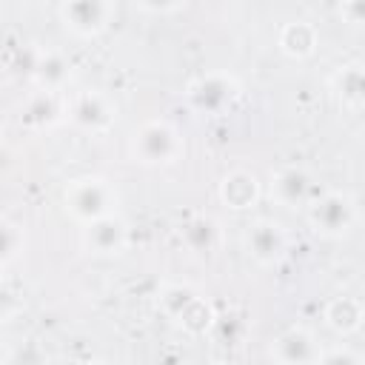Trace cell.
I'll return each instance as SVG.
<instances>
[{
	"label": "cell",
	"mask_w": 365,
	"mask_h": 365,
	"mask_svg": "<svg viewBox=\"0 0 365 365\" xmlns=\"http://www.w3.org/2000/svg\"><path fill=\"white\" fill-rule=\"evenodd\" d=\"M131 154L143 165H168L182 154V140L171 123L148 120L131 134Z\"/></svg>",
	"instance_id": "6da1fadb"
},
{
	"label": "cell",
	"mask_w": 365,
	"mask_h": 365,
	"mask_svg": "<svg viewBox=\"0 0 365 365\" xmlns=\"http://www.w3.org/2000/svg\"><path fill=\"white\" fill-rule=\"evenodd\" d=\"M114 191L111 185L103 180V177H80V180H71L63 191V202H66V211L88 225L94 220H103L111 214V205H114Z\"/></svg>",
	"instance_id": "7a4b0ae2"
},
{
	"label": "cell",
	"mask_w": 365,
	"mask_h": 365,
	"mask_svg": "<svg viewBox=\"0 0 365 365\" xmlns=\"http://www.w3.org/2000/svg\"><path fill=\"white\" fill-rule=\"evenodd\" d=\"M311 225L325 237H342L356 222V205L345 191H322L308 205Z\"/></svg>",
	"instance_id": "3957f363"
},
{
	"label": "cell",
	"mask_w": 365,
	"mask_h": 365,
	"mask_svg": "<svg viewBox=\"0 0 365 365\" xmlns=\"http://www.w3.org/2000/svg\"><path fill=\"white\" fill-rule=\"evenodd\" d=\"M237 94H240L237 80L231 74H222V71L202 74L185 88L191 108H197L200 114H225L234 106Z\"/></svg>",
	"instance_id": "277c9868"
},
{
	"label": "cell",
	"mask_w": 365,
	"mask_h": 365,
	"mask_svg": "<svg viewBox=\"0 0 365 365\" xmlns=\"http://www.w3.org/2000/svg\"><path fill=\"white\" fill-rule=\"evenodd\" d=\"M57 14H60L63 26L71 34L94 37L108 26V20L114 14V6L103 3V0H66V3H60Z\"/></svg>",
	"instance_id": "5b68a950"
},
{
	"label": "cell",
	"mask_w": 365,
	"mask_h": 365,
	"mask_svg": "<svg viewBox=\"0 0 365 365\" xmlns=\"http://www.w3.org/2000/svg\"><path fill=\"white\" fill-rule=\"evenodd\" d=\"M271 197L285 208L311 205L317 200L314 180L302 165H282L271 174Z\"/></svg>",
	"instance_id": "8992f818"
},
{
	"label": "cell",
	"mask_w": 365,
	"mask_h": 365,
	"mask_svg": "<svg viewBox=\"0 0 365 365\" xmlns=\"http://www.w3.org/2000/svg\"><path fill=\"white\" fill-rule=\"evenodd\" d=\"M68 120L83 131L100 134L114 123V106L103 91H83L68 103Z\"/></svg>",
	"instance_id": "52a82bcc"
},
{
	"label": "cell",
	"mask_w": 365,
	"mask_h": 365,
	"mask_svg": "<svg viewBox=\"0 0 365 365\" xmlns=\"http://www.w3.org/2000/svg\"><path fill=\"white\" fill-rule=\"evenodd\" d=\"M285 245H288L285 231L274 220H257L245 231V248L259 265H274L285 254Z\"/></svg>",
	"instance_id": "ba28073f"
},
{
	"label": "cell",
	"mask_w": 365,
	"mask_h": 365,
	"mask_svg": "<svg viewBox=\"0 0 365 365\" xmlns=\"http://www.w3.org/2000/svg\"><path fill=\"white\" fill-rule=\"evenodd\" d=\"M125 242H128V228L117 214H108L103 220L83 225V245L97 257L120 254L125 248Z\"/></svg>",
	"instance_id": "9c48e42d"
},
{
	"label": "cell",
	"mask_w": 365,
	"mask_h": 365,
	"mask_svg": "<svg viewBox=\"0 0 365 365\" xmlns=\"http://www.w3.org/2000/svg\"><path fill=\"white\" fill-rule=\"evenodd\" d=\"M29 74L43 91H60L71 80V63L63 51L46 48V51H31L29 54Z\"/></svg>",
	"instance_id": "30bf717a"
},
{
	"label": "cell",
	"mask_w": 365,
	"mask_h": 365,
	"mask_svg": "<svg viewBox=\"0 0 365 365\" xmlns=\"http://www.w3.org/2000/svg\"><path fill=\"white\" fill-rule=\"evenodd\" d=\"M271 354H274L277 365H317V356H319L317 342H314V336L305 328L282 331L274 339Z\"/></svg>",
	"instance_id": "8fae6325"
},
{
	"label": "cell",
	"mask_w": 365,
	"mask_h": 365,
	"mask_svg": "<svg viewBox=\"0 0 365 365\" xmlns=\"http://www.w3.org/2000/svg\"><path fill=\"white\" fill-rule=\"evenodd\" d=\"M257 197H259V180H257V174H251L245 168L225 174L220 182V200L231 208H251L257 202Z\"/></svg>",
	"instance_id": "7c38bea8"
},
{
	"label": "cell",
	"mask_w": 365,
	"mask_h": 365,
	"mask_svg": "<svg viewBox=\"0 0 365 365\" xmlns=\"http://www.w3.org/2000/svg\"><path fill=\"white\" fill-rule=\"evenodd\" d=\"M60 120V97L57 91H31L23 103V111H20V123L29 125V128H46L51 123Z\"/></svg>",
	"instance_id": "4fadbf2b"
},
{
	"label": "cell",
	"mask_w": 365,
	"mask_h": 365,
	"mask_svg": "<svg viewBox=\"0 0 365 365\" xmlns=\"http://www.w3.org/2000/svg\"><path fill=\"white\" fill-rule=\"evenodd\" d=\"M279 48L288 54V57H308L314 48H317V31L311 23H288L282 26L279 31Z\"/></svg>",
	"instance_id": "5bb4252c"
},
{
	"label": "cell",
	"mask_w": 365,
	"mask_h": 365,
	"mask_svg": "<svg viewBox=\"0 0 365 365\" xmlns=\"http://www.w3.org/2000/svg\"><path fill=\"white\" fill-rule=\"evenodd\" d=\"M325 322L339 334H351L362 325V305L354 297H336L325 308Z\"/></svg>",
	"instance_id": "9a60e30c"
},
{
	"label": "cell",
	"mask_w": 365,
	"mask_h": 365,
	"mask_svg": "<svg viewBox=\"0 0 365 365\" xmlns=\"http://www.w3.org/2000/svg\"><path fill=\"white\" fill-rule=\"evenodd\" d=\"M180 237H182V242H185L191 251H197V254L211 251L214 242H217V222H214L211 217H205V214H197V217H191V220L182 222Z\"/></svg>",
	"instance_id": "2e32d148"
},
{
	"label": "cell",
	"mask_w": 365,
	"mask_h": 365,
	"mask_svg": "<svg viewBox=\"0 0 365 365\" xmlns=\"http://www.w3.org/2000/svg\"><path fill=\"white\" fill-rule=\"evenodd\" d=\"M336 91L351 106H365V66H348L336 74Z\"/></svg>",
	"instance_id": "e0dca14e"
},
{
	"label": "cell",
	"mask_w": 365,
	"mask_h": 365,
	"mask_svg": "<svg viewBox=\"0 0 365 365\" xmlns=\"http://www.w3.org/2000/svg\"><path fill=\"white\" fill-rule=\"evenodd\" d=\"M200 297H197V291L194 288H188V285H168L165 291H163V297H160V305H163V311L171 317V319H182L185 317V311L197 302Z\"/></svg>",
	"instance_id": "ac0fdd59"
},
{
	"label": "cell",
	"mask_w": 365,
	"mask_h": 365,
	"mask_svg": "<svg viewBox=\"0 0 365 365\" xmlns=\"http://www.w3.org/2000/svg\"><path fill=\"white\" fill-rule=\"evenodd\" d=\"M211 322V308L202 302V299H197L188 311H185V317L180 319V325L182 328H188V331H194V334H200V331H205V325Z\"/></svg>",
	"instance_id": "d6986e66"
},
{
	"label": "cell",
	"mask_w": 365,
	"mask_h": 365,
	"mask_svg": "<svg viewBox=\"0 0 365 365\" xmlns=\"http://www.w3.org/2000/svg\"><path fill=\"white\" fill-rule=\"evenodd\" d=\"M17 251H23V228L14 222H6L3 225V262L9 265Z\"/></svg>",
	"instance_id": "ffe728a7"
},
{
	"label": "cell",
	"mask_w": 365,
	"mask_h": 365,
	"mask_svg": "<svg viewBox=\"0 0 365 365\" xmlns=\"http://www.w3.org/2000/svg\"><path fill=\"white\" fill-rule=\"evenodd\" d=\"M317 365H362L359 356L348 348H328L317 356Z\"/></svg>",
	"instance_id": "44dd1931"
},
{
	"label": "cell",
	"mask_w": 365,
	"mask_h": 365,
	"mask_svg": "<svg viewBox=\"0 0 365 365\" xmlns=\"http://www.w3.org/2000/svg\"><path fill=\"white\" fill-rule=\"evenodd\" d=\"M339 14H342L348 23H365V3H362V0L342 3V6H339Z\"/></svg>",
	"instance_id": "7402d4cb"
},
{
	"label": "cell",
	"mask_w": 365,
	"mask_h": 365,
	"mask_svg": "<svg viewBox=\"0 0 365 365\" xmlns=\"http://www.w3.org/2000/svg\"><path fill=\"white\" fill-rule=\"evenodd\" d=\"M86 365H108V362H86Z\"/></svg>",
	"instance_id": "603a6c76"
},
{
	"label": "cell",
	"mask_w": 365,
	"mask_h": 365,
	"mask_svg": "<svg viewBox=\"0 0 365 365\" xmlns=\"http://www.w3.org/2000/svg\"><path fill=\"white\" fill-rule=\"evenodd\" d=\"M211 365H225V362H211Z\"/></svg>",
	"instance_id": "cb8c5ba5"
}]
</instances>
